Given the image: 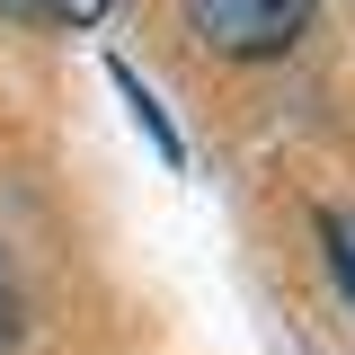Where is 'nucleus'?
<instances>
[{"mask_svg":"<svg viewBox=\"0 0 355 355\" xmlns=\"http://www.w3.org/2000/svg\"><path fill=\"white\" fill-rule=\"evenodd\" d=\"M311 27V0H196V36L231 62H266Z\"/></svg>","mask_w":355,"mask_h":355,"instance_id":"obj_1","label":"nucleus"},{"mask_svg":"<svg viewBox=\"0 0 355 355\" xmlns=\"http://www.w3.org/2000/svg\"><path fill=\"white\" fill-rule=\"evenodd\" d=\"M116 0H0V18H18V27H98Z\"/></svg>","mask_w":355,"mask_h":355,"instance_id":"obj_2","label":"nucleus"},{"mask_svg":"<svg viewBox=\"0 0 355 355\" xmlns=\"http://www.w3.org/2000/svg\"><path fill=\"white\" fill-rule=\"evenodd\" d=\"M116 89H125V107H133V116H142V133H151V142H160V160H187V142H178V133H169V116H160V107H151V89L133 80L125 62H116Z\"/></svg>","mask_w":355,"mask_h":355,"instance_id":"obj_3","label":"nucleus"},{"mask_svg":"<svg viewBox=\"0 0 355 355\" xmlns=\"http://www.w3.org/2000/svg\"><path fill=\"white\" fill-rule=\"evenodd\" d=\"M320 249H329V275H338V293L355 302V214H329V222H320Z\"/></svg>","mask_w":355,"mask_h":355,"instance_id":"obj_4","label":"nucleus"},{"mask_svg":"<svg viewBox=\"0 0 355 355\" xmlns=\"http://www.w3.org/2000/svg\"><path fill=\"white\" fill-rule=\"evenodd\" d=\"M18 329H27V293H18V266H9V249H0V355L18 347Z\"/></svg>","mask_w":355,"mask_h":355,"instance_id":"obj_5","label":"nucleus"}]
</instances>
